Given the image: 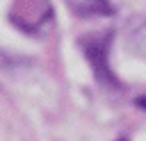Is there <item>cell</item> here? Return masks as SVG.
Here are the masks:
<instances>
[]
</instances>
